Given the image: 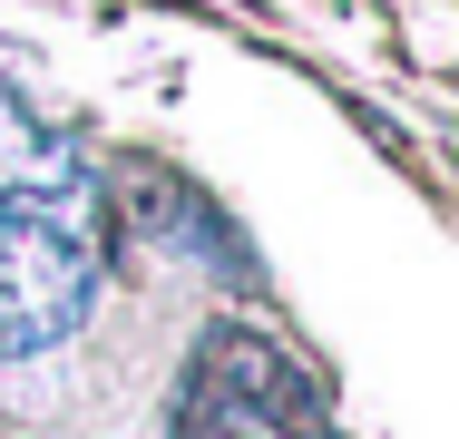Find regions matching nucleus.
<instances>
[{"mask_svg":"<svg viewBox=\"0 0 459 439\" xmlns=\"http://www.w3.org/2000/svg\"><path fill=\"white\" fill-rule=\"evenodd\" d=\"M177 439H342L323 381L255 323H205L177 391Z\"/></svg>","mask_w":459,"mask_h":439,"instance_id":"f257e3e1","label":"nucleus"},{"mask_svg":"<svg viewBox=\"0 0 459 439\" xmlns=\"http://www.w3.org/2000/svg\"><path fill=\"white\" fill-rule=\"evenodd\" d=\"M98 293V215L10 185L0 195V361L59 351Z\"/></svg>","mask_w":459,"mask_h":439,"instance_id":"f03ea898","label":"nucleus"},{"mask_svg":"<svg viewBox=\"0 0 459 439\" xmlns=\"http://www.w3.org/2000/svg\"><path fill=\"white\" fill-rule=\"evenodd\" d=\"M30 185V195H59V205H98L108 185H89V167L69 157V127L49 108H30V88L0 69V195Z\"/></svg>","mask_w":459,"mask_h":439,"instance_id":"7ed1b4c3","label":"nucleus"}]
</instances>
